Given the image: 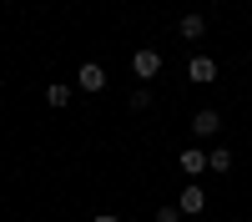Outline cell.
<instances>
[{"label": "cell", "instance_id": "cell-1", "mask_svg": "<svg viewBox=\"0 0 252 222\" xmlns=\"http://www.w3.org/2000/svg\"><path fill=\"white\" fill-rule=\"evenodd\" d=\"M131 71H136V81H141V86H146V81H152V76L161 71V56H157L152 46H141V51L131 56Z\"/></svg>", "mask_w": 252, "mask_h": 222}, {"label": "cell", "instance_id": "cell-2", "mask_svg": "<svg viewBox=\"0 0 252 222\" xmlns=\"http://www.w3.org/2000/svg\"><path fill=\"white\" fill-rule=\"evenodd\" d=\"M81 91H101L106 86V66H101V61H81Z\"/></svg>", "mask_w": 252, "mask_h": 222}, {"label": "cell", "instance_id": "cell-3", "mask_svg": "<svg viewBox=\"0 0 252 222\" xmlns=\"http://www.w3.org/2000/svg\"><path fill=\"white\" fill-rule=\"evenodd\" d=\"M187 76H192L197 86H207V81H217V61H212V56H192V66H187Z\"/></svg>", "mask_w": 252, "mask_h": 222}, {"label": "cell", "instance_id": "cell-4", "mask_svg": "<svg viewBox=\"0 0 252 222\" xmlns=\"http://www.w3.org/2000/svg\"><path fill=\"white\" fill-rule=\"evenodd\" d=\"M177 207H182V217H197V212L207 207V192L192 182V187H182V202H177Z\"/></svg>", "mask_w": 252, "mask_h": 222}, {"label": "cell", "instance_id": "cell-5", "mask_svg": "<svg viewBox=\"0 0 252 222\" xmlns=\"http://www.w3.org/2000/svg\"><path fill=\"white\" fill-rule=\"evenodd\" d=\"M177 35H182V40H192V46H197V40L207 35V15H182V20H177Z\"/></svg>", "mask_w": 252, "mask_h": 222}, {"label": "cell", "instance_id": "cell-6", "mask_svg": "<svg viewBox=\"0 0 252 222\" xmlns=\"http://www.w3.org/2000/svg\"><path fill=\"white\" fill-rule=\"evenodd\" d=\"M222 131V111H197L192 116V136H217Z\"/></svg>", "mask_w": 252, "mask_h": 222}, {"label": "cell", "instance_id": "cell-7", "mask_svg": "<svg viewBox=\"0 0 252 222\" xmlns=\"http://www.w3.org/2000/svg\"><path fill=\"white\" fill-rule=\"evenodd\" d=\"M182 172H187V177L207 172V152H202V147H187V152H182Z\"/></svg>", "mask_w": 252, "mask_h": 222}, {"label": "cell", "instance_id": "cell-8", "mask_svg": "<svg viewBox=\"0 0 252 222\" xmlns=\"http://www.w3.org/2000/svg\"><path fill=\"white\" fill-rule=\"evenodd\" d=\"M66 101H71V86H61V81H51V86H46V106H51V111H61Z\"/></svg>", "mask_w": 252, "mask_h": 222}, {"label": "cell", "instance_id": "cell-9", "mask_svg": "<svg viewBox=\"0 0 252 222\" xmlns=\"http://www.w3.org/2000/svg\"><path fill=\"white\" fill-rule=\"evenodd\" d=\"M207 167H212L217 177H222V172H232V152H227V147H217V152H207Z\"/></svg>", "mask_w": 252, "mask_h": 222}, {"label": "cell", "instance_id": "cell-10", "mask_svg": "<svg viewBox=\"0 0 252 222\" xmlns=\"http://www.w3.org/2000/svg\"><path fill=\"white\" fill-rule=\"evenodd\" d=\"M126 106H131V111H146V106H152V91H146V86H136V91H131V101H126Z\"/></svg>", "mask_w": 252, "mask_h": 222}, {"label": "cell", "instance_id": "cell-11", "mask_svg": "<svg viewBox=\"0 0 252 222\" xmlns=\"http://www.w3.org/2000/svg\"><path fill=\"white\" fill-rule=\"evenodd\" d=\"M157 222H182V207H177V202H166V207H157Z\"/></svg>", "mask_w": 252, "mask_h": 222}, {"label": "cell", "instance_id": "cell-12", "mask_svg": "<svg viewBox=\"0 0 252 222\" xmlns=\"http://www.w3.org/2000/svg\"><path fill=\"white\" fill-rule=\"evenodd\" d=\"M91 222H121V217H111V212H101V217H91Z\"/></svg>", "mask_w": 252, "mask_h": 222}, {"label": "cell", "instance_id": "cell-13", "mask_svg": "<svg viewBox=\"0 0 252 222\" xmlns=\"http://www.w3.org/2000/svg\"><path fill=\"white\" fill-rule=\"evenodd\" d=\"M0 86H5V81H0Z\"/></svg>", "mask_w": 252, "mask_h": 222}]
</instances>
